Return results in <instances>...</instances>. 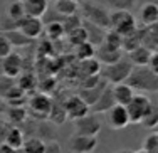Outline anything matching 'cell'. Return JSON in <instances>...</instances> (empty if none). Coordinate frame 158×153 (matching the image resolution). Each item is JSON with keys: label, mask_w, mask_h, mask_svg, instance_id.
<instances>
[{"label": "cell", "mask_w": 158, "mask_h": 153, "mask_svg": "<svg viewBox=\"0 0 158 153\" xmlns=\"http://www.w3.org/2000/svg\"><path fill=\"white\" fill-rule=\"evenodd\" d=\"M7 108H9V104L5 103V99H3V98H0V114H5Z\"/></svg>", "instance_id": "45"}, {"label": "cell", "mask_w": 158, "mask_h": 153, "mask_svg": "<svg viewBox=\"0 0 158 153\" xmlns=\"http://www.w3.org/2000/svg\"><path fill=\"white\" fill-rule=\"evenodd\" d=\"M20 2H25V0H20Z\"/></svg>", "instance_id": "52"}, {"label": "cell", "mask_w": 158, "mask_h": 153, "mask_svg": "<svg viewBox=\"0 0 158 153\" xmlns=\"http://www.w3.org/2000/svg\"><path fill=\"white\" fill-rule=\"evenodd\" d=\"M29 110H31V114L35 118H39L40 121H44L46 118H49V113L52 110V98L47 94V93H35L34 96L29 98Z\"/></svg>", "instance_id": "5"}, {"label": "cell", "mask_w": 158, "mask_h": 153, "mask_svg": "<svg viewBox=\"0 0 158 153\" xmlns=\"http://www.w3.org/2000/svg\"><path fill=\"white\" fill-rule=\"evenodd\" d=\"M141 126L146 130H155L158 128V103H153L150 104L148 111H146L145 118L141 119Z\"/></svg>", "instance_id": "26"}, {"label": "cell", "mask_w": 158, "mask_h": 153, "mask_svg": "<svg viewBox=\"0 0 158 153\" xmlns=\"http://www.w3.org/2000/svg\"><path fill=\"white\" fill-rule=\"evenodd\" d=\"M64 110H66V116L69 121H77L79 118L86 116V114L91 113V108L88 106L79 94H74V96H69V98L64 101Z\"/></svg>", "instance_id": "8"}, {"label": "cell", "mask_w": 158, "mask_h": 153, "mask_svg": "<svg viewBox=\"0 0 158 153\" xmlns=\"http://www.w3.org/2000/svg\"><path fill=\"white\" fill-rule=\"evenodd\" d=\"M17 31L22 35H25L29 40L31 39H37L40 34L44 32V22L40 19H34V17H24L22 20H19L15 24Z\"/></svg>", "instance_id": "12"}, {"label": "cell", "mask_w": 158, "mask_h": 153, "mask_svg": "<svg viewBox=\"0 0 158 153\" xmlns=\"http://www.w3.org/2000/svg\"><path fill=\"white\" fill-rule=\"evenodd\" d=\"M67 147H69L71 153H94L98 147V136H86L79 135V133H73Z\"/></svg>", "instance_id": "10"}, {"label": "cell", "mask_w": 158, "mask_h": 153, "mask_svg": "<svg viewBox=\"0 0 158 153\" xmlns=\"http://www.w3.org/2000/svg\"><path fill=\"white\" fill-rule=\"evenodd\" d=\"M146 68L152 71L153 74H156V76H158V52H155V51L152 52V57H150L148 66H146Z\"/></svg>", "instance_id": "43"}, {"label": "cell", "mask_w": 158, "mask_h": 153, "mask_svg": "<svg viewBox=\"0 0 158 153\" xmlns=\"http://www.w3.org/2000/svg\"><path fill=\"white\" fill-rule=\"evenodd\" d=\"M35 136L40 138L44 143L47 141H54L56 140V133H54V125L51 121H39L37 123V128H35Z\"/></svg>", "instance_id": "25"}, {"label": "cell", "mask_w": 158, "mask_h": 153, "mask_svg": "<svg viewBox=\"0 0 158 153\" xmlns=\"http://www.w3.org/2000/svg\"><path fill=\"white\" fill-rule=\"evenodd\" d=\"M44 148H46V143H44L40 138L29 136V138H25V141H24L22 151L24 153H44Z\"/></svg>", "instance_id": "30"}, {"label": "cell", "mask_w": 158, "mask_h": 153, "mask_svg": "<svg viewBox=\"0 0 158 153\" xmlns=\"http://www.w3.org/2000/svg\"><path fill=\"white\" fill-rule=\"evenodd\" d=\"M47 2H54V3H56V2H57V0H47Z\"/></svg>", "instance_id": "49"}, {"label": "cell", "mask_w": 158, "mask_h": 153, "mask_svg": "<svg viewBox=\"0 0 158 153\" xmlns=\"http://www.w3.org/2000/svg\"><path fill=\"white\" fill-rule=\"evenodd\" d=\"M24 141H25L24 131H22L19 126H10V130H9V133H7L5 141H3V143H5L7 147H10L12 150H22Z\"/></svg>", "instance_id": "22"}, {"label": "cell", "mask_w": 158, "mask_h": 153, "mask_svg": "<svg viewBox=\"0 0 158 153\" xmlns=\"http://www.w3.org/2000/svg\"><path fill=\"white\" fill-rule=\"evenodd\" d=\"M82 27H84V31H86L89 44H93L94 47H99L101 44L104 42V37H106V31H104V29L98 27V25H93L86 20H82Z\"/></svg>", "instance_id": "19"}, {"label": "cell", "mask_w": 158, "mask_h": 153, "mask_svg": "<svg viewBox=\"0 0 158 153\" xmlns=\"http://www.w3.org/2000/svg\"><path fill=\"white\" fill-rule=\"evenodd\" d=\"M25 17V12H24V3L20 0H15V2L9 3L7 5V19H10L12 22H17L22 20Z\"/></svg>", "instance_id": "31"}, {"label": "cell", "mask_w": 158, "mask_h": 153, "mask_svg": "<svg viewBox=\"0 0 158 153\" xmlns=\"http://www.w3.org/2000/svg\"><path fill=\"white\" fill-rule=\"evenodd\" d=\"M138 22L143 27H152L158 22V3L145 2L138 10Z\"/></svg>", "instance_id": "14"}, {"label": "cell", "mask_w": 158, "mask_h": 153, "mask_svg": "<svg viewBox=\"0 0 158 153\" xmlns=\"http://www.w3.org/2000/svg\"><path fill=\"white\" fill-rule=\"evenodd\" d=\"M44 153H62V147L57 140L54 141H47L46 148H44Z\"/></svg>", "instance_id": "42"}, {"label": "cell", "mask_w": 158, "mask_h": 153, "mask_svg": "<svg viewBox=\"0 0 158 153\" xmlns=\"http://www.w3.org/2000/svg\"><path fill=\"white\" fill-rule=\"evenodd\" d=\"M111 31L118 32L123 37L138 31L136 19L131 14V10H113L111 12Z\"/></svg>", "instance_id": "4"}, {"label": "cell", "mask_w": 158, "mask_h": 153, "mask_svg": "<svg viewBox=\"0 0 158 153\" xmlns=\"http://www.w3.org/2000/svg\"><path fill=\"white\" fill-rule=\"evenodd\" d=\"M135 91L141 93H158V76L148 68H135L130 79L126 81Z\"/></svg>", "instance_id": "2"}, {"label": "cell", "mask_w": 158, "mask_h": 153, "mask_svg": "<svg viewBox=\"0 0 158 153\" xmlns=\"http://www.w3.org/2000/svg\"><path fill=\"white\" fill-rule=\"evenodd\" d=\"M104 44L111 47H116V49H121V44H123V35H119L118 32L114 31H106V37H104Z\"/></svg>", "instance_id": "40"}, {"label": "cell", "mask_w": 158, "mask_h": 153, "mask_svg": "<svg viewBox=\"0 0 158 153\" xmlns=\"http://www.w3.org/2000/svg\"><path fill=\"white\" fill-rule=\"evenodd\" d=\"M152 52H153L152 49H148V47H145V46H140L138 49L131 51L130 54H128V59H130V62L133 64V68H146L150 57H152Z\"/></svg>", "instance_id": "18"}, {"label": "cell", "mask_w": 158, "mask_h": 153, "mask_svg": "<svg viewBox=\"0 0 158 153\" xmlns=\"http://www.w3.org/2000/svg\"><path fill=\"white\" fill-rule=\"evenodd\" d=\"M24 69V57H22L19 52H10L7 57H3L0 61V72L7 77V79H14L19 77L22 74Z\"/></svg>", "instance_id": "7"}, {"label": "cell", "mask_w": 158, "mask_h": 153, "mask_svg": "<svg viewBox=\"0 0 158 153\" xmlns=\"http://www.w3.org/2000/svg\"><path fill=\"white\" fill-rule=\"evenodd\" d=\"M66 110H64V103L62 104H59V103H56L52 104V110H51V113H49V121L52 123V125H56V126H59V125H62V123H66Z\"/></svg>", "instance_id": "32"}, {"label": "cell", "mask_w": 158, "mask_h": 153, "mask_svg": "<svg viewBox=\"0 0 158 153\" xmlns=\"http://www.w3.org/2000/svg\"><path fill=\"white\" fill-rule=\"evenodd\" d=\"M73 2H76V3H79V5H81V3H84V2H88V0H73Z\"/></svg>", "instance_id": "47"}, {"label": "cell", "mask_w": 158, "mask_h": 153, "mask_svg": "<svg viewBox=\"0 0 158 153\" xmlns=\"http://www.w3.org/2000/svg\"><path fill=\"white\" fill-rule=\"evenodd\" d=\"M133 64L130 62L128 57H123L121 61L114 62L111 66H104V69H101V77L106 81L108 84H121L126 83L130 79L131 72H133Z\"/></svg>", "instance_id": "3"}, {"label": "cell", "mask_w": 158, "mask_h": 153, "mask_svg": "<svg viewBox=\"0 0 158 153\" xmlns=\"http://www.w3.org/2000/svg\"><path fill=\"white\" fill-rule=\"evenodd\" d=\"M141 150H145L146 153H158V133H152L145 138Z\"/></svg>", "instance_id": "39"}, {"label": "cell", "mask_w": 158, "mask_h": 153, "mask_svg": "<svg viewBox=\"0 0 158 153\" xmlns=\"http://www.w3.org/2000/svg\"><path fill=\"white\" fill-rule=\"evenodd\" d=\"M136 153H146L145 150H140V151H136Z\"/></svg>", "instance_id": "48"}, {"label": "cell", "mask_w": 158, "mask_h": 153, "mask_svg": "<svg viewBox=\"0 0 158 153\" xmlns=\"http://www.w3.org/2000/svg\"><path fill=\"white\" fill-rule=\"evenodd\" d=\"M106 123H108V126H110L111 130H116V131L125 130L128 125H131L130 116H128V111H126V106H119V104L113 106L106 113Z\"/></svg>", "instance_id": "11"}, {"label": "cell", "mask_w": 158, "mask_h": 153, "mask_svg": "<svg viewBox=\"0 0 158 153\" xmlns=\"http://www.w3.org/2000/svg\"><path fill=\"white\" fill-rule=\"evenodd\" d=\"M76 56L79 61H88V59H93L96 56V47L89 42H84L81 46L76 47Z\"/></svg>", "instance_id": "33"}, {"label": "cell", "mask_w": 158, "mask_h": 153, "mask_svg": "<svg viewBox=\"0 0 158 153\" xmlns=\"http://www.w3.org/2000/svg\"><path fill=\"white\" fill-rule=\"evenodd\" d=\"M67 40H69V42L73 44L74 47H77V46H81V44L88 42V35H86L84 27H79L77 31L71 32V34L67 35Z\"/></svg>", "instance_id": "36"}, {"label": "cell", "mask_w": 158, "mask_h": 153, "mask_svg": "<svg viewBox=\"0 0 158 153\" xmlns=\"http://www.w3.org/2000/svg\"><path fill=\"white\" fill-rule=\"evenodd\" d=\"M24 3V12L25 17H34V19H42L47 14L49 2L47 0H25Z\"/></svg>", "instance_id": "16"}, {"label": "cell", "mask_w": 158, "mask_h": 153, "mask_svg": "<svg viewBox=\"0 0 158 153\" xmlns=\"http://www.w3.org/2000/svg\"><path fill=\"white\" fill-rule=\"evenodd\" d=\"M103 128L99 118L96 116L94 113H89L86 116L79 118L77 121H74V133H79V135H86V136H98Z\"/></svg>", "instance_id": "9"}, {"label": "cell", "mask_w": 158, "mask_h": 153, "mask_svg": "<svg viewBox=\"0 0 158 153\" xmlns=\"http://www.w3.org/2000/svg\"><path fill=\"white\" fill-rule=\"evenodd\" d=\"M141 42L152 51L158 47V22L152 27H141Z\"/></svg>", "instance_id": "23"}, {"label": "cell", "mask_w": 158, "mask_h": 153, "mask_svg": "<svg viewBox=\"0 0 158 153\" xmlns=\"http://www.w3.org/2000/svg\"><path fill=\"white\" fill-rule=\"evenodd\" d=\"M7 123H10L12 126H22L27 121V110L25 106H9L5 111Z\"/></svg>", "instance_id": "20"}, {"label": "cell", "mask_w": 158, "mask_h": 153, "mask_svg": "<svg viewBox=\"0 0 158 153\" xmlns=\"http://www.w3.org/2000/svg\"><path fill=\"white\" fill-rule=\"evenodd\" d=\"M81 10V19L93 25L104 29V31H110L111 29V12L106 9L104 5L98 2H84L79 7Z\"/></svg>", "instance_id": "1"}, {"label": "cell", "mask_w": 158, "mask_h": 153, "mask_svg": "<svg viewBox=\"0 0 158 153\" xmlns=\"http://www.w3.org/2000/svg\"><path fill=\"white\" fill-rule=\"evenodd\" d=\"M44 32L47 34V37L51 40H59L66 35L64 27H62V20H49L47 25L44 27Z\"/></svg>", "instance_id": "28"}, {"label": "cell", "mask_w": 158, "mask_h": 153, "mask_svg": "<svg viewBox=\"0 0 158 153\" xmlns=\"http://www.w3.org/2000/svg\"><path fill=\"white\" fill-rule=\"evenodd\" d=\"M113 106H116V101H114V96H113L111 86H108L103 91V94L99 96V99L91 106V111L93 113H108Z\"/></svg>", "instance_id": "17"}, {"label": "cell", "mask_w": 158, "mask_h": 153, "mask_svg": "<svg viewBox=\"0 0 158 153\" xmlns=\"http://www.w3.org/2000/svg\"><path fill=\"white\" fill-rule=\"evenodd\" d=\"M114 153H136V151L130 150V148H121V150H118V151H114Z\"/></svg>", "instance_id": "46"}, {"label": "cell", "mask_w": 158, "mask_h": 153, "mask_svg": "<svg viewBox=\"0 0 158 153\" xmlns=\"http://www.w3.org/2000/svg\"><path fill=\"white\" fill-rule=\"evenodd\" d=\"M108 86H110V84H108L106 81L103 79L99 84L96 86V88H91V89H81V93H79V96L82 98V101H84V103L88 104L89 108H91L93 104H94V103L98 101V99H99V96L103 94V91L108 88Z\"/></svg>", "instance_id": "21"}, {"label": "cell", "mask_w": 158, "mask_h": 153, "mask_svg": "<svg viewBox=\"0 0 158 153\" xmlns=\"http://www.w3.org/2000/svg\"><path fill=\"white\" fill-rule=\"evenodd\" d=\"M111 10H131L136 5V0H104Z\"/></svg>", "instance_id": "35"}, {"label": "cell", "mask_w": 158, "mask_h": 153, "mask_svg": "<svg viewBox=\"0 0 158 153\" xmlns=\"http://www.w3.org/2000/svg\"><path fill=\"white\" fill-rule=\"evenodd\" d=\"M0 153H2V143H0Z\"/></svg>", "instance_id": "50"}, {"label": "cell", "mask_w": 158, "mask_h": 153, "mask_svg": "<svg viewBox=\"0 0 158 153\" xmlns=\"http://www.w3.org/2000/svg\"><path fill=\"white\" fill-rule=\"evenodd\" d=\"M113 89V96H114V101L119 106H128L131 103V99L135 98V89L131 88L128 83H121V84H114L111 86Z\"/></svg>", "instance_id": "15"}, {"label": "cell", "mask_w": 158, "mask_h": 153, "mask_svg": "<svg viewBox=\"0 0 158 153\" xmlns=\"http://www.w3.org/2000/svg\"><path fill=\"white\" fill-rule=\"evenodd\" d=\"M81 72L84 77L91 76H101V62L98 59H88V61H81Z\"/></svg>", "instance_id": "29"}, {"label": "cell", "mask_w": 158, "mask_h": 153, "mask_svg": "<svg viewBox=\"0 0 158 153\" xmlns=\"http://www.w3.org/2000/svg\"><path fill=\"white\" fill-rule=\"evenodd\" d=\"M54 10L57 15H61L62 19L71 17V15H76L79 12V3L73 2V0H57L54 3Z\"/></svg>", "instance_id": "24"}, {"label": "cell", "mask_w": 158, "mask_h": 153, "mask_svg": "<svg viewBox=\"0 0 158 153\" xmlns=\"http://www.w3.org/2000/svg\"><path fill=\"white\" fill-rule=\"evenodd\" d=\"M17 86L25 93V94H27L31 89H34V88L37 86V81H35V77H34L32 74H22L20 79H19V84H17Z\"/></svg>", "instance_id": "38"}, {"label": "cell", "mask_w": 158, "mask_h": 153, "mask_svg": "<svg viewBox=\"0 0 158 153\" xmlns=\"http://www.w3.org/2000/svg\"><path fill=\"white\" fill-rule=\"evenodd\" d=\"M96 59L104 66H111V64H114V62H118L123 59V51L116 49V47H111V46H108V44L103 42L96 49Z\"/></svg>", "instance_id": "13"}, {"label": "cell", "mask_w": 158, "mask_h": 153, "mask_svg": "<svg viewBox=\"0 0 158 153\" xmlns=\"http://www.w3.org/2000/svg\"><path fill=\"white\" fill-rule=\"evenodd\" d=\"M10 52H12V44L9 42V39L3 34H0V61L3 57H7Z\"/></svg>", "instance_id": "41"}, {"label": "cell", "mask_w": 158, "mask_h": 153, "mask_svg": "<svg viewBox=\"0 0 158 153\" xmlns=\"http://www.w3.org/2000/svg\"><path fill=\"white\" fill-rule=\"evenodd\" d=\"M140 46H143V42H141V29H138L136 32H133V34L123 37L121 51H125V52H128V54H130L131 51L138 49Z\"/></svg>", "instance_id": "27"}, {"label": "cell", "mask_w": 158, "mask_h": 153, "mask_svg": "<svg viewBox=\"0 0 158 153\" xmlns=\"http://www.w3.org/2000/svg\"><path fill=\"white\" fill-rule=\"evenodd\" d=\"M62 27H64V32H66V35H69L71 32L77 31L79 27H82V19L77 15H71V17H66L62 19Z\"/></svg>", "instance_id": "34"}, {"label": "cell", "mask_w": 158, "mask_h": 153, "mask_svg": "<svg viewBox=\"0 0 158 153\" xmlns=\"http://www.w3.org/2000/svg\"><path fill=\"white\" fill-rule=\"evenodd\" d=\"M3 35L9 39V42L12 44V47L14 46H25V44L29 42V39L25 35H22L19 31H9V32H2Z\"/></svg>", "instance_id": "37"}, {"label": "cell", "mask_w": 158, "mask_h": 153, "mask_svg": "<svg viewBox=\"0 0 158 153\" xmlns=\"http://www.w3.org/2000/svg\"><path fill=\"white\" fill-rule=\"evenodd\" d=\"M150 104H152V99L150 96L143 94H135V98L131 99V103L126 106V111H128V116H130V121L133 125H141V119L145 118L146 111H148Z\"/></svg>", "instance_id": "6"}, {"label": "cell", "mask_w": 158, "mask_h": 153, "mask_svg": "<svg viewBox=\"0 0 158 153\" xmlns=\"http://www.w3.org/2000/svg\"><path fill=\"white\" fill-rule=\"evenodd\" d=\"M155 52H158V47H156V49H155Z\"/></svg>", "instance_id": "51"}, {"label": "cell", "mask_w": 158, "mask_h": 153, "mask_svg": "<svg viewBox=\"0 0 158 153\" xmlns=\"http://www.w3.org/2000/svg\"><path fill=\"white\" fill-rule=\"evenodd\" d=\"M10 126H12L10 123L0 119V143H3V141H5V136H7V133H9Z\"/></svg>", "instance_id": "44"}]
</instances>
